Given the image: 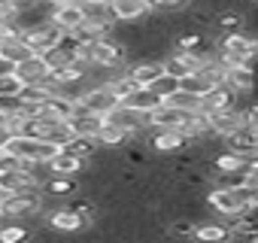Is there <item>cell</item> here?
<instances>
[{"mask_svg":"<svg viewBox=\"0 0 258 243\" xmlns=\"http://www.w3.org/2000/svg\"><path fill=\"white\" fill-rule=\"evenodd\" d=\"M121 103H127V106H134V109H140V112H146V115H149V112H152L155 106H161L164 100H161L152 88H143V85H140V88H134L131 94H127Z\"/></svg>","mask_w":258,"mask_h":243,"instance_id":"16","label":"cell"},{"mask_svg":"<svg viewBox=\"0 0 258 243\" xmlns=\"http://www.w3.org/2000/svg\"><path fill=\"white\" fill-rule=\"evenodd\" d=\"M10 137H13V131L7 128V122H0V149L7 146V140H10Z\"/></svg>","mask_w":258,"mask_h":243,"instance_id":"33","label":"cell"},{"mask_svg":"<svg viewBox=\"0 0 258 243\" xmlns=\"http://www.w3.org/2000/svg\"><path fill=\"white\" fill-rule=\"evenodd\" d=\"M225 85H231L237 94H249V91H255L258 76H255V70H252V61H249V64L225 67Z\"/></svg>","mask_w":258,"mask_h":243,"instance_id":"6","label":"cell"},{"mask_svg":"<svg viewBox=\"0 0 258 243\" xmlns=\"http://www.w3.org/2000/svg\"><path fill=\"white\" fill-rule=\"evenodd\" d=\"M0 55H7L10 61H25L28 55H34L31 52V46L25 43V37L22 34H16V37H7V40H0Z\"/></svg>","mask_w":258,"mask_h":243,"instance_id":"20","label":"cell"},{"mask_svg":"<svg viewBox=\"0 0 258 243\" xmlns=\"http://www.w3.org/2000/svg\"><path fill=\"white\" fill-rule=\"evenodd\" d=\"M231 234V228H225V225H198L195 228V237H201V240H225Z\"/></svg>","mask_w":258,"mask_h":243,"instance_id":"26","label":"cell"},{"mask_svg":"<svg viewBox=\"0 0 258 243\" xmlns=\"http://www.w3.org/2000/svg\"><path fill=\"white\" fill-rule=\"evenodd\" d=\"M49 164V170L55 173V176H79V170L85 167V161L79 158V155H73V152H67V149H61L52 161H46Z\"/></svg>","mask_w":258,"mask_h":243,"instance_id":"13","label":"cell"},{"mask_svg":"<svg viewBox=\"0 0 258 243\" xmlns=\"http://www.w3.org/2000/svg\"><path fill=\"white\" fill-rule=\"evenodd\" d=\"M210 115V134L213 137H228V134H234L237 128H243L246 122H243V112L240 109H234V106H228V109H216V112H207Z\"/></svg>","mask_w":258,"mask_h":243,"instance_id":"4","label":"cell"},{"mask_svg":"<svg viewBox=\"0 0 258 243\" xmlns=\"http://www.w3.org/2000/svg\"><path fill=\"white\" fill-rule=\"evenodd\" d=\"M188 109H179L173 103H161L149 112V128H179L182 122H185Z\"/></svg>","mask_w":258,"mask_h":243,"instance_id":"7","label":"cell"},{"mask_svg":"<svg viewBox=\"0 0 258 243\" xmlns=\"http://www.w3.org/2000/svg\"><path fill=\"white\" fill-rule=\"evenodd\" d=\"M22 79L16 73H7V76H0V94H19L22 91Z\"/></svg>","mask_w":258,"mask_h":243,"instance_id":"28","label":"cell"},{"mask_svg":"<svg viewBox=\"0 0 258 243\" xmlns=\"http://www.w3.org/2000/svg\"><path fill=\"white\" fill-rule=\"evenodd\" d=\"M49 7H64V4H76V0H46Z\"/></svg>","mask_w":258,"mask_h":243,"instance_id":"34","label":"cell"},{"mask_svg":"<svg viewBox=\"0 0 258 243\" xmlns=\"http://www.w3.org/2000/svg\"><path fill=\"white\" fill-rule=\"evenodd\" d=\"M40 210H43L40 189L10 192V195H7V201L0 204V219H28V216H37Z\"/></svg>","mask_w":258,"mask_h":243,"instance_id":"1","label":"cell"},{"mask_svg":"<svg viewBox=\"0 0 258 243\" xmlns=\"http://www.w3.org/2000/svg\"><path fill=\"white\" fill-rule=\"evenodd\" d=\"M170 231H173V234H179V237H188V234H195V225H191L188 219H185V222H182V219H176Z\"/></svg>","mask_w":258,"mask_h":243,"instance_id":"31","label":"cell"},{"mask_svg":"<svg viewBox=\"0 0 258 243\" xmlns=\"http://www.w3.org/2000/svg\"><path fill=\"white\" fill-rule=\"evenodd\" d=\"M76 189H79L76 176H55V173H52V176L43 183V192H46L49 198H73Z\"/></svg>","mask_w":258,"mask_h":243,"instance_id":"18","label":"cell"},{"mask_svg":"<svg viewBox=\"0 0 258 243\" xmlns=\"http://www.w3.org/2000/svg\"><path fill=\"white\" fill-rule=\"evenodd\" d=\"M207 204H210L216 213L228 216V219L243 213V204H240L237 192H234V189H225V186H210V189H207Z\"/></svg>","mask_w":258,"mask_h":243,"instance_id":"3","label":"cell"},{"mask_svg":"<svg viewBox=\"0 0 258 243\" xmlns=\"http://www.w3.org/2000/svg\"><path fill=\"white\" fill-rule=\"evenodd\" d=\"M7 73H16V61H10L7 55H0V76H7Z\"/></svg>","mask_w":258,"mask_h":243,"instance_id":"32","label":"cell"},{"mask_svg":"<svg viewBox=\"0 0 258 243\" xmlns=\"http://www.w3.org/2000/svg\"><path fill=\"white\" fill-rule=\"evenodd\" d=\"M127 73L134 76V82H137V85L149 88V85L164 73V67H161V61H140V64H131V67H127Z\"/></svg>","mask_w":258,"mask_h":243,"instance_id":"17","label":"cell"},{"mask_svg":"<svg viewBox=\"0 0 258 243\" xmlns=\"http://www.w3.org/2000/svg\"><path fill=\"white\" fill-rule=\"evenodd\" d=\"M76 103H79L82 109H88V112H100V115H106V112L118 103V97L112 94V88H109L106 82H94V85L85 82V88H82V94L76 97Z\"/></svg>","mask_w":258,"mask_h":243,"instance_id":"2","label":"cell"},{"mask_svg":"<svg viewBox=\"0 0 258 243\" xmlns=\"http://www.w3.org/2000/svg\"><path fill=\"white\" fill-rule=\"evenodd\" d=\"M67 122L73 125L76 134H88V137H97V131L103 128V115H100V112H88V109H82L79 103H76V112H73Z\"/></svg>","mask_w":258,"mask_h":243,"instance_id":"10","label":"cell"},{"mask_svg":"<svg viewBox=\"0 0 258 243\" xmlns=\"http://www.w3.org/2000/svg\"><path fill=\"white\" fill-rule=\"evenodd\" d=\"M240 112H243V122H246V125L258 128V100H252V103H249V106H243Z\"/></svg>","mask_w":258,"mask_h":243,"instance_id":"29","label":"cell"},{"mask_svg":"<svg viewBox=\"0 0 258 243\" xmlns=\"http://www.w3.org/2000/svg\"><path fill=\"white\" fill-rule=\"evenodd\" d=\"M22 109V97L19 94H0V115H13Z\"/></svg>","mask_w":258,"mask_h":243,"instance_id":"27","label":"cell"},{"mask_svg":"<svg viewBox=\"0 0 258 243\" xmlns=\"http://www.w3.org/2000/svg\"><path fill=\"white\" fill-rule=\"evenodd\" d=\"M109 7H112L115 22H137V19H146L152 13L149 0H109Z\"/></svg>","mask_w":258,"mask_h":243,"instance_id":"8","label":"cell"},{"mask_svg":"<svg viewBox=\"0 0 258 243\" xmlns=\"http://www.w3.org/2000/svg\"><path fill=\"white\" fill-rule=\"evenodd\" d=\"M52 22L61 25L64 31H76L85 22V10H82L79 0L76 4H64V7H52Z\"/></svg>","mask_w":258,"mask_h":243,"instance_id":"11","label":"cell"},{"mask_svg":"<svg viewBox=\"0 0 258 243\" xmlns=\"http://www.w3.org/2000/svg\"><path fill=\"white\" fill-rule=\"evenodd\" d=\"M225 149H231L237 155H255V128L252 125H243L234 134H228L225 137Z\"/></svg>","mask_w":258,"mask_h":243,"instance_id":"12","label":"cell"},{"mask_svg":"<svg viewBox=\"0 0 258 243\" xmlns=\"http://www.w3.org/2000/svg\"><path fill=\"white\" fill-rule=\"evenodd\" d=\"M79 4H109V0H79Z\"/></svg>","mask_w":258,"mask_h":243,"instance_id":"35","label":"cell"},{"mask_svg":"<svg viewBox=\"0 0 258 243\" xmlns=\"http://www.w3.org/2000/svg\"><path fill=\"white\" fill-rule=\"evenodd\" d=\"M234 100H237V91H234L231 85H213V88L201 97V109H204V112L228 109V106H234Z\"/></svg>","mask_w":258,"mask_h":243,"instance_id":"9","label":"cell"},{"mask_svg":"<svg viewBox=\"0 0 258 243\" xmlns=\"http://www.w3.org/2000/svg\"><path fill=\"white\" fill-rule=\"evenodd\" d=\"M49 73H52V67L46 64V58H43V55H28L25 61H19V64H16V76H19L25 85H40Z\"/></svg>","mask_w":258,"mask_h":243,"instance_id":"5","label":"cell"},{"mask_svg":"<svg viewBox=\"0 0 258 243\" xmlns=\"http://www.w3.org/2000/svg\"><path fill=\"white\" fill-rule=\"evenodd\" d=\"M73 137H76V131H73V125H70L67 118H64V122H55V125L49 128V134H46V140H52V143L61 146V149H64Z\"/></svg>","mask_w":258,"mask_h":243,"instance_id":"21","label":"cell"},{"mask_svg":"<svg viewBox=\"0 0 258 243\" xmlns=\"http://www.w3.org/2000/svg\"><path fill=\"white\" fill-rule=\"evenodd\" d=\"M127 140H131V134H127L124 128H118V125H112V122L103 118V128L97 131L100 149H118V146H127Z\"/></svg>","mask_w":258,"mask_h":243,"instance_id":"15","label":"cell"},{"mask_svg":"<svg viewBox=\"0 0 258 243\" xmlns=\"http://www.w3.org/2000/svg\"><path fill=\"white\" fill-rule=\"evenodd\" d=\"M49 225H52L55 231H79V228L85 225V219H82L73 207H58V210L49 213Z\"/></svg>","mask_w":258,"mask_h":243,"instance_id":"14","label":"cell"},{"mask_svg":"<svg viewBox=\"0 0 258 243\" xmlns=\"http://www.w3.org/2000/svg\"><path fill=\"white\" fill-rule=\"evenodd\" d=\"M191 7V0H149L152 13H182Z\"/></svg>","mask_w":258,"mask_h":243,"instance_id":"25","label":"cell"},{"mask_svg":"<svg viewBox=\"0 0 258 243\" xmlns=\"http://www.w3.org/2000/svg\"><path fill=\"white\" fill-rule=\"evenodd\" d=\"M164 103H173V106H179V109H188V112H191V109H201V94H188V91H182V88H179V91H173Z\"/></svg>","mask_w":258,"mask_h":243,"instance_id":"24","label":"cell"},{"mask_svg":"<svg viewBox=\"0 0 258 243\" xmlns=\"http://www.w3.org/2000/svg\"><path fill=\"white\" fill-rule=\"evenodd\" d=\"M179 88H182V91H188V94H201V97H204V94H207L213 85H210V82H207V79H204L198 70H195V73H185V76H179Z\"/></svg>","mask_w":258,"mask_h":243,"instance_id":"22","label":"cell"},{"mask_svg":"<svg viewBox=\"0 0 258 243\" xmlns=\"http://www.w3.org/2000/svg\"><path fill=\"white\" fill-rule=\"evenodd\" d=\"M149 88H152V91H155L161 100H167L173 91H179V76H173V73H161V76H158V79H155Z\"/></svg>","mask_w":258,"mask_h":243,"instance_id":"23","label":"cell"},{"mask_svg":"<svg viewBox=\"0 0 258 243\" xmlns=\"http://www.w3.org/2000/svg\"><path fill=\"white\" fill-rule=\"evenodd\" d=\"M25 237H28V231L19 228V225H13V228H0V240H25Z\"/></svg>","mask_w":258,"mask_h":243,"instance_id":"30","label":"cell"},{"mask_svg":"<svg viewBox=\"0 0 258 243\" xmlns=\"http://www.w3.org/2000/svg\"><path fill=\"white\" fill-rule=\"evenodd\" d=\"M67 152H73V155H79L82 161H88V158H94L97 152H100V143H97V137H88V134H76L67 146H64Z\"/></svg>","mask_w":258,"mask_h":243,"instance_id":"19","label":"cell"}]
</instances>
